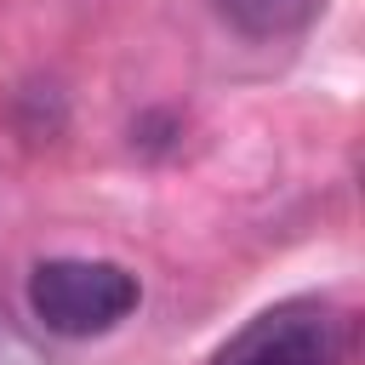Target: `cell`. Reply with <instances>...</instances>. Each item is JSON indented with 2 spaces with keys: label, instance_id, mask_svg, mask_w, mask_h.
<instances>
[{
  "label": "cell",
  "instance_id": "cell-1",
  "mask_svg": "<svg viewBox=\"0 0 365 365\" xmlns=\"http://www.w3.org/2000/svg\"><path fill=\"white\" fill-rule=\"evenodd\" d=\"M137 302V274L103 257H51L29 274V308L57 336H103L120 319H131Z\"/></svg>",
  "mask_w": 365,
  "mask_h": 365
},
{
  "label": "cell",
  "instance_id": "cell-2",
  "mask_svg": "<svg viewBox=\"0 0 365 365\" xmlns=\"http://www.w3.org/2000/svg\"><path fill=\"white\" fill-rule=\"evenodd\" d=\"M217 365H348V325L325 302H279L257 314Z\"/></svg>",
  "mask_w": 365,
  "mask_h": 365
},
{
  "label": "cell",
  "instance_id": "cell-3",
  "mask_svg": "<svg viewBox=\"0 0 365 365\" xmlns=\"http://www.w3.org/2000/svg\"><path fill=\"white\" fill-rule=\"evenodd\" d=\"M319 0H217V11L251 34V40H279V34H297L308 17H314Z\"/></svg>",
  "mask_w": 365,
  "mask_h": 365
}]
</instances>
